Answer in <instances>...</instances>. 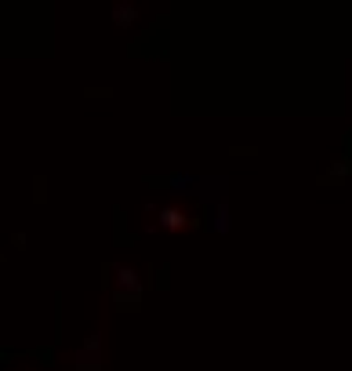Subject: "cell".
Instances as JSON below:
<instances>
[{
  "label": "cell",
  "mask_w": 352,
  "mask_h": 371,
  "mask_svg": "<svg viewBox=\"0 0 352 371\" xmlns=\"http://www.w3.org/2000/svg\"><path fill=\"white\" fill-rule=\"evenodd\" d=\"M226 178L221 175H171V190L189 193V197H204L207 208V230L211 233H229V204H226Z\"/></svg>",
  "instance_id": "6da1fadb"
},
{
  "label": "cell",
  "mask_w": 352,
  "mask_h": 371,
  "mask_svg": "<svg viewBox=\"0 0 352 371\" xmlns=\"http://www.w3.org/2000/svg\"><path fill=\"white\" fill-rule=\"evenodd\" d=\"M77 371H102V335H91L77 350Z\"/></svg>",
  "instance_id": "7a4b0ae2"
},
{
  "label": "cell",
  "mask_w": 352,
  "mask_h": 371,
  "mask_svg": "<svg viewBox=\"0 0 352 371\" xmlns=\"http://www.w3.org/2000/svg\"><path fill=\"white\" fill-rule=\"evenodd\" d=\"M156 226L167 230V233L185 230V211H182V208H160V211H156Z\"/></svg>",
  "instance_id": "3957f363"
},
{
  "label": "cell",
  "mask_w": 352,
  "mask_h": 371,
  "mask_svg": "<svg viewBox=\"0 0 352 371\" xmlns=\"http://www.w3.org/2000/svg\"><path fill=\"white\" fill-rule=\"evenodd\" d=\"M116 284H120V288H131V295L142 299V284H138V273H135V269L120 266V269H116Z\"/></svg>",
  "instance_id": "277c9868"
},
{
  "label": "cell",
  "mask_w": 352,
  "mask_h": 371,
  "mask_svg": "<svg viewBox=\"0 0 352 371\" xmlns=\"http://www.w3.org/2000/svg\"><path fill=\"white\" fill-rule=\"evenodd\" d=\"M135 18H138V8H131V4H116L113 8V22L116 26H131Z\"/></svg>",
  "instance_id": "5b68a950"
}]
</instances>
